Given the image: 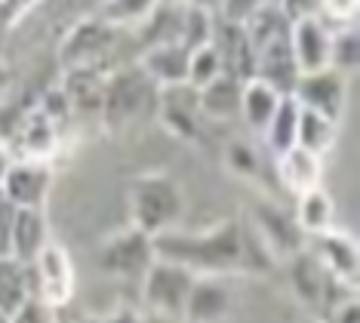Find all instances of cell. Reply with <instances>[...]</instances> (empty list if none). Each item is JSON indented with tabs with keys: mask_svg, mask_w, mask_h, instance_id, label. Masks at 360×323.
Returning a JSON list of instances; mask_svg holds the SVG:
<instances>
[{
	"mask_svg": "<svg viewBox=\"0 0 360 323\" xmlns=\"http://www.w3.org/2000/svg\"><path fill=\"white\" fill-rule=\"evenodd\" d=\"M154 255L163 262H176L188 271H207V274H219V271H231L240 268L243 262V234L234 222L210 231L200 237H188V234H160L151 237Z\"/></svg>",
	"mask_w": 360,
	"mask_h": 323,
	"instance_id": "6da1fadb",
	"label": "cell"
},
{
	"mask_svg": "<svg viewBox=\"0 0 360 323\" xmlns=\"http://www.w3.org/2000/svg\"><path fill=\"white\" fill-rule=\"evenodd\" d=\"M129 210L139 231L148 237L167 231L182 215V194L179 185L167 176H142L129 188Z\"/></svg>",
	"mask_w": 360,
	"mask_h": 323,
	"instance_id": "7a4b0ae2",
	"label": "cell"
},
{
	"mask_svg": "<svg viewBox=\"0 0 360 323\" xmlns=\"http://www.w3.org/2000/svg\"><path fill=\"white\" fill-rule=\"evenodd\" d=\"M34 265V299H40L50 308H59L75 293V268H71L68 253L59 243H50L37 253Z\"/></svg>",
	"mask_w": 360,
	"mask_h": 323,
	"instance_id": "3957f363",
	"label": "cell"
},
{
	"mask_svg": "<svg viewBox=\"0 0 360 323\" xmlns=\"http://www.w3.org/2000/svg\"><path fill=\"white\" fill-rule=\"evenodd\" d=\"M191 284H194V271H188L176 262L158 259L145 271V299L160 314H185Z\"/></svg>",
	"mask_w": 360,
	"mask_h": 323,
	"instance_id": "277c9868",
	"label": "cell"
},
{
	"mask_svg": "<svg viewBox=\"0 0 360 323\" xmlns=\"http://www.w3.org/2000/svg\"><path fill=\"white\" fill-rule=\"evenodd\" d=\"M148 93H151V77L142 68L120 71L111 84H105L102 114L108 120V127H117V123H127L129 118H136L142 111Z\"/></svg>",
	"mask_w": 360,
	"mask_h": 323,
	"instance_id": "5b68a950",
	"label": "cell"
},
{
	"mask_svg": "<svg viewBox=\"0 0 360 323\" xmlns=\"http://www.w3.org/2000/svg\"><path fill=\"white\" fill-rule=\"evenodd\" d=\"M117 28L105 19L80 22L68 40L62 44V65L65 68H96L105 53H111Z\"/></svg>",
	"mask_w": 360,
	"mask_h": 323,
	"instance_id": "8992f818",
	"label": "cell"
},
{
	"mask_svg": "<svg viewBox=\"0 0 360 323\" xmlns=\"http://www.w3.org/2000/svg\"><path fill=\"white\" fill-rule=\"evenodd\" d=\"M302 108L317 111L330 120H339L342 105H345V77L333 68L314 71V74H299L296 87L290 93Z\"/></svg>",
	"mask_w": 360,
	"mask_h": 323,
	"instance_id": "52a82bcc",
	"label": "cell"
},
{
	"mask_svg": "<svg viewBox=\"0 0 360 323\" xmlns=\"http://www.w3.org/2000/svg\"><path fill=\"white\" fill-rule=\"evenodd\" d=\"M210 46L219 53V62H222L225 74H231L237 80L256 77V56H252V44L243 25H234L225 19L219 25H212Z\"/></svg>",
	"mask_w": 360,
	"mask_h": 323,
	"instance_id": "ba28073f",
	"label": "cell"
},
{
	"mask_svg": "<svg viewBox=\"0 0 360 323\" xmlns=\"http://www.w3.org/2000/svg\"><path fill=\"white\" fill-rule=\"evenodd\" d=\"M290 46L299 74H314L330 68V28L321 15L299 19L290 25Z\"/></svg>",
	"mask_w": 360,
	"mask_h": 323,
	"instance_id": "9c48e42d",
	"label": "cell"
},
{
	"mask_svg": "<svg viewBox=\"0 0 360 323\" xmlns=\"http://www.w3.org/2000/svg\"><path fill=\"white\" fill-rule=\"evenodd\" d=\"M158 259L154 255V246H151V237L145 231H127V234L114 237L108 246L102 250L99 262L108 274H127V277H136V274H145L151 268V262Z\"/></svg>",
	"mask_w": 360,
	"mask_h": 323,
	"instance_id": "30bf717a",
	"label": "cell"
},
{
	"mask_svg": "<svg viewBox=\"0 0 360 323\" xmlns=\"http://www.w3.org/2000/svg\"><path fill=\"white\" fill-rule=\"evenodd\" d=\"M50 188V170L40 160H19L4 170L0 176V191L15 206H40Z\"/></svg>",
	"mask_w": 360,
	"mask_h": 323,
	"instance_id": "8fae6325",
	"label": "cell"
},
{
	"mask_svg": "<svg viewBox=\"0 0 360 323\" xmlns=\"http://www.w3.org/2000/svg\"><path fill=\"white\" fill-rule=\"evenodd\" d=\"M256 222L262 231V243L268 253H290L296 255L302 253V228L296 225V219L283 215L277 206L271 203H259L256 206Z\"/></svg>",
	"mask_w": 360,
	"mask_h": 323,
	"instance_id": "7c38bea8",
	"label": "cell"
},
{
	"mask_svg": "<svg viewBox=\"0 0 360 323\" xmlns=\"http://www.w3.org/2000/svg\"><path fill=\"white\" fill-rule=\"evenodd\" d=\"M44 246H46V219L40 213V206H19L15 210V222H13L10 255L31 265Z\"/></svg>",
	"mask_w": 360,
	"mask_h": 323,
	"instance_id": "4fadbf2b",
	"label": "cell"
},
{
	"mask_svg": "<svg viewBox=\"0 0 360 323\" xmlns=\"http://www.w3.org/2000/svg\"><path fill=\"white\" fill-rule=\"evenodd\" d=\"M185 6L179 0H158L154 10L145 15V49L148 46H163V44H182L185 31Z\"/></svg>",
	"mask_w": 360,
	"mask_h": 323,
	"instance_id": "5bb4252c",
	"label": "cell"
},
{
	"mask_svg": "<svg viewBox=\"0 0 360 323\" xmlns=\"http://www.w3.org/2000/svg\"><path fill=\"white\" fill-rule=\"evenodd\" d=\"M188 59H191V49H185L182 44L148 46L142 59V71L163 87H176L188 80Z\"/></svg>",
	"mask_w": 360,
	"mask_h": 323,
	"instance_id": "9a60e30c",
	"label": "cell"
},
{
	"mask_svg": "<svg viewBox=\"0 0 360 323\" xmlns=\"http://www.w3.org/2000/svg\"><path fill=\"white\" fill-rule=\"evenodd\" d=\"M281 157V163H277V170H281V182L286 188H290L292 194H302L308 191V188H317L321 185V154H311L305 148L292 145L290 151L277 154Z\"/></svg>",
	"mask_w": 360,
	"mask_h": 323,
	"instance_id": "2e32d148",
	"label": "cell"
},
{
	"mask_svg": "<svg viewBox=\"0 0 360 323\" xmlns=\"http://www.w3.org/2000/svg\"><path fill=\"white\" fill-rule=\"evenodd\" d=\"M240 89H243V80L231 77V74H219L212 77L207 87L198 89V108L210 118H234L240 114Z\"/></svg>",
	"mask_w": 360,
	"mask_h": 323,
	"instance_id": "e0dca14e",
	"label": "cell"
},
{
	"mask_svg": "<svg viewBox=\"0 0 360 323\" xmlns=\"http://www.w3.org/2000/svg\"><path fill=\"white\" fill-rule=\"evenodd\" d=\"M228 305H231L228 289L219 284V280L194 277L191 293H188V302H185V314H188V320H194V323H212L228 311Z\"/></svg>",
	"mask_w": 360,
	"mask_h": 323,
	"instance_id": "ac0fdd59",
	"label": "cell"
},
{
	"mask_svg": "<svg viewBox=\"0 0 360 323\" xmlns=\"http://www.w3.org/2000/svg\"><path fill=\"white\" fill-rule=\"evenodd\" d=\"M314 237H317V246H321L317 259H321L323 268L339 280H345V277L354 280V274H357V246H354V240L345 237V234H335V231H321V234H314Z\"/></svg>",
	"mask_w": 360,
	"mask_h": 323,
	"instance_id": "d6986e66",
	"label": "cell"
},
{
	"mask_svg": "<svg viewBox=\"0 0 360 323\" xmlns=\"http://www.w3.org/2000/svg\"><path fill=\"white\" fill-rule=\"evenodd\" d=\"M277 102H281V93H277L271 84H265L262 77L243 80V89H240V114H243V120H247L252 129L265 132V127H268V120H271Z\"/></svg>",
	"mask_w": 360,
	"mask_h": 323,
	"instance_id": "ffe728a7",
	"label": "cell"
},
{
	"mask_svg": "<svg viewBox=\"0 0 360 323\" xmlns=\"http://www.w3.org/2000/svg\"><path fill=\"white\" fill-rule=\"evenodd\" d=\"M335 280L339 277H333L317 255L296 253V262H292V284H296L299 296L305 302H323L326 296H330V289L335 286Z\"/></svg>",
	"mask_w": 360,
	"mask_h": 323,
	"instance_id": "44dd1931",
	"label": "cell"
},
{
	"mask_svg": "<svg viewBox=\"0 0 360 323\" xmlns=\"http://www.w3.org/2000/svg\"><path fill=\"white\" fill-rule=\"evenodd\" d=\"M28 299H34V289L28 284V265L13 255H0V311L13 317Z\"/></svg>",
	"mask_w": 360,
	"mask_h": 323,
	"instance_id": "7402d4cb",
	"label": "cell"
},
{
	"mask_svg": "<svg viewBox=\"0 0 360 323\" xmlns=\"http://www.w3.org/2000/svg\"><path fill=\"white\" fill-rule=\"evenodd\" d=\"M62 93L68 96L71 108H80V111H102L105 84L99 74H96V68H68Z\"/></svg>",
	"mask_w": 360,
	"mask_h": 323,
	"instance_id": "603a6c76",
	"label": "cell"
},
{
	"mask_svg": "<svg viewBox=\"0 0 360 323\" xmlns=\"http://www.w3.org/2000/svg\"><path fill=\"white\" fill-rule=\"evenodd\" d=\"M299 111H302V105L296 102V99L281 96V102H277L271 120H268V127H265V139H268V145H271L274 154H283V151H290V148L296 145Z\"/></svg>",
	"mask_w": 360,
	"mask_h": 323,
	"instance_id": "cb8c5ba5",
	"label": "cell"
},
{
	"mask_svg": "<svg viewBox=\"0 0 360 323\" xmlns=\"http://www.w3.org/2000/svg\"><path fill=\"white\" fill-rule=\"evenodd\" d=\"M296 197H299L296 225L302 231H308V234L330 231V222H333V201H330V194L317 185V188H308V191H302Z\"/></svg>",
	"mask_w": 360,
	"mask_h": 323,
	"instance_id": "d4e9b609",
	"label": "cell"
},
{
	"mask_svg": "<svg viewBox=\"0 0 360 323\" xmlns=\"http://www.w3.org/2000/svg\"><path fill=\"white\" fill-rule=\"evenodd\" d=\"M335 139V120L323 118L317 111L302 108L299 111V127H296V145L305 148L311 154H323Z\"/></svg>",
	"mask_w": 360,
	"mask_h": 323,
	"instance_id": "484cf974",
	"label": "cell"
},
{
	"mask_svg": "<svg viewBox=\"0 0 360 323\" xmlns=\"http://www.w3.org/2000/svg\"><path fill=\"white\" fill-rule=\"evenodd\" d=\"M357 62H360L357 28L354 25H342L335 34H330V68L345 74V71H357Z\"/></svg>",
	"mask_w": 360,
	"mask_h": 323,
	"instance_id": "4316f807",
	"label": "cell"
},
{
	"mask_svg": "<svg viewBox=\"0 0 360 323\" xmlns=\"http://www.w3.org/2000/svg\"><path fill=\"white\" fill-rule=\"evenodd\" d=\"M19 139H22V145L28 148V160H40V157L50 154V151H53V145H56L53 120H46L44 114H34V118L22 120Z\"/></svg>",
	"mask_w": 360,
	"mask_h": 323,
	"instance_id": "83f0119b",
	"label": "cell"
},
{
	"mask_svg": "<svg viewBox=\"0 0 360 323\" xmlns=\"http://www.w3.org/2000/svg\"><path fill=\"white\" fill-rule=\"evenodd\" d=\"M222 74V62H219V53L212 49L210 44L200 46V49H191V59H188V80L185 84H191L194 89L207 87L212 77H219Z\"/></svg>",
	"mask_w": 360,
	"mask_h": 323,
	"instance_id": "f1b7e54d",
	"label": "cell"
},
{
	"mask_svg": "<svg viewBox=\"0 0 360 323\" xmlns=\"http://www.w3.org/2000/svg\"><path fill=\"white\" fill-rule=\"evenodd\" d=\"M154 4H158V0H108V4L102 6V19L114 25V28H117V25H139L154 10Z\"/></svg>",
	"mask_w": 360,
	"mask_h": 323,
	"instance_id": "f546056e",
	"label": "cell"
},
{
	"mask_svg": "<svg viewBox=\"0 0 360 323\" xmlns=\"http://www.w3.org/2000/svg\"><path fill=\"white\" fill-rule=\"evenodd\" d=\"M357 6L360 0H321V19L323 22H335L342 28V25H351L357 19Z\"/></svg>",
	"mask_w": 360,
	"mask_h": 323,
	"instance_id": "4dcf8cb0",
	"label": "cell"
},
{
	"mask_svg": "<svg viewBox=\"0 0 360 323\" xmlns=\"http://www.w3.org/2000/svg\"><path fill=\"white\" fill-rule=\"evenodd\" d=\"M259 6H262V0H222L216 13H219V19H225V22L243 25Z\"/></svg>",
	"mask_w": 360,
	"mask_h": 323,
	"instance_id": "1f68e13d",
	"label": "cell"
},
{
	"mask_svg": "<svg viewBox=\"0 0 360 323\" xmlns=\"http://www.w3.org/2000/svg\"><path fill=\"white\" fill-rule=\"evenodd\" d=\"M15 206L10 197L0 191V255H10V246H13V222H15Z\"/></svg>",
	"mask_w": 360,
	"mask_h": 323,
	"instance_id": "d6a6232c",
	"label": "cell"
},
{
	"mask_svg": "<svg viewBox=\"0 0 360 323\" xmlns=\"http://www.w3.org/2000/svg\"><path fill=\"white\" fill-rule=\"evenodd\" d=\"M10 323H53V308L40 299H28L19 311L10 317Z\"/></svg>",
	"mask_w": 360,
	"mask_h": 323,
	"instance_id": "836d02e7",
	"label": "cell"
},
{
	"mask_svg": "<svg viewBox=\"0 0 360 323\" xmlns=\"http://www.w3.org/2000/svg\"><path fill=\"white\" fill-rule=\"evenodd\" d=\"M277 6L290 22L311 19V15L321 13V0H277Z\"/></svg>",
	"mask_w": 360,
	"mask_h": 323,
	"instance_id": "e575fe53",
	"label": "cell"
},
{
	"mask_svg": "<svg viewBox=\"0 0 360 323\" xmlns=\"http://www.w3.org/2000/svg\"><path fill=\"white\" fill-rule=\"evenodd\" d=\"M231 154H234V160L240 163V167L252 170V154H250V151H243V145H234V148H231Z\"/></svg>",
	"mask_w": 360,
	"mask_h": 323,
	"instance_id": "d590c367",
	"label": "cell"
},
{
	"mask_svg": "<svg viewBox=\"0 0 360 323\" xmlns=\"http://www.w3.org/2000/svg\"><path fill=\"white\" fill-rule=\"evenodd\" d=\"M191 4H198V6H203V10H219V4H222V0H191Z\"/></svg>",
	"mask_w": 360,
	"mask_h": 323,
	"instance_id": "8d00e7d4",
	"label": "cell"
},
{
	"mask_svg": "<svg viewBox=\"0 0 360 323\" xmlns=\"http://www.w3.org/2000/svg\"><path fill=\"white\" fill-rule=\"evenodd\" d=\"M111 323H136V317L133 314H120V317H114Z\"/></svg>",
	"mask_w": 360,
	"mask_h": 323,
	"instance_id": "74e56055",
	"label": "cell"
},
{
	"mask_svg": "<svg viewBox=\"0 0 360 323\" xmlns=\"http://www.w3.org/2000/svg\"><path fill=\"white\" fill-rule=\"evenodd\" d=\"M4 84H6V71L0 68V87H4Z\"/></svg>",
	"mask_w": 360,
	"mask_h": 323,
	"instance_id": "f35d334b",
	"label": "cell"
},
{
	"mask_svg": "<svg viewBox=\"0 0 360 323\" xmlns=\"http://www.w3.org/2000/svg\"><path fill=\"white\" fill-rule=\"evenodd\" d=\"M0 323H10V314H4V311H0Z\"/></svg>",
	"mask_w": 360,
	"mask_h": 323,
	"instance_id": "ab89813d",
	"label": "cell"
},
{
	"mask_svg": "<svg viewBox=\"0 0 360 323\" xmlns=\"http://www.w3.org/2000/svg\"><path fill=\"white\" fill-rule=\"evenodd\" d=\"M262 4H277V0H262Z\"/></svg>",
	"mask_w": 360,
	"mask_h": 323,
	"instance_id": "60d3db41",
	"label": "cell"
},
{
	"mask_svg": "<svg viewBox=\"0 0 360 323\" xmlns=\"http://www.w3.org/2000/svg\"><path fill=\"white\" fill-rule=\"evenodd\" d=\"M179 4H191V0H179Z\"/></svg>",
	"mask_w": 360,
	"mask_h": 323,
	"instance_id": "b9f144b4",
	"label": "cell"
}]
</instances>
